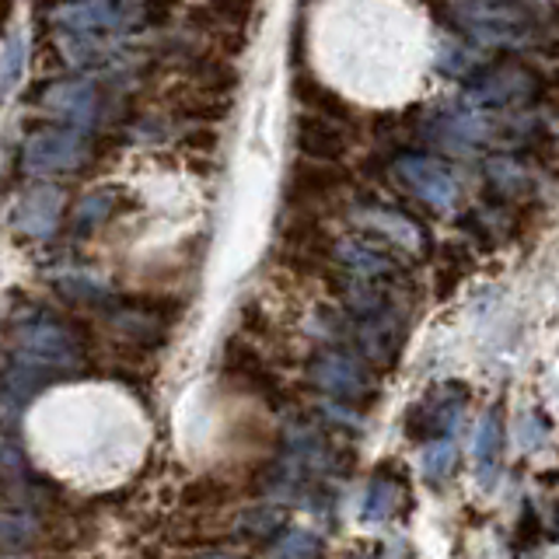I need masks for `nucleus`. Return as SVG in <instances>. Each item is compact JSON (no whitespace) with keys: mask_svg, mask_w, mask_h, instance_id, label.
<instances>
[{"mask_svg":"<svg viewBox=\"0 0 559 559\" xmlns=\"http://www.w3.org/2000/svg\"><path fill=\"white\" fill-rule=\"evenodd\" d=\"M175 0H67L49 11V25L67 35L130 43L136 32L162 28Z\"/></svg>","mask_w":559,"mask_h":559,"instance_id":"obj_1","label":"nucleus"},{"mask_svg":"<svg viewBox=\"0 0 559 559\" xmlns=\"http://www.w3.org/2000/svg\"><path fill=\"white\" fill-rule=\"evenodd\" d=\"M14 367L39 374L49 381L52 374L74 371L81 364V343L57 314L35 308L32 314H22L14 325Z\"/></svg>","mask_w":559,"mask_h":559,"instance_id":"obj_2","label":"nucleus"},{"mask_svg":"<svg viewBox=\"0 0 559 559\" xmlns=\"http://www.w3.org/2000/svg\"><path fill=\"white\" fill-rule=\"evenodd\" d=\"M87 162H92L87 133L70 127H43L28 133L22 144V168L32 179H52V175L81 171Z\"/></svg>","mask_w":559,"mask_h":559,"instance_id":"obj_3","label":"nucleus"},{"mask_svg":"<svg viewBox=\"0 0 559 559\" xmlns=\"http://www.w3.org/2000/svg\"><path fill=\"white\" fill-rule=\"evenodd\" d=\"M392 179L402 192H409L413 200H419L430 210H451L459 203V175H454L448 162L433 154H419V151L395 154Z\"/></svg>","mask_w":559,"mask_h":559,"instance_id":"obj_4","label":"nucleus"},{"mask_svg":"<svg viewBox=\"0 0 559 559\" xmlns=\"http://www.w3.org/2000/svg\"><path fill=\"white\" fill-rule=\"evenodd\" d=\"M538 95V78L532 74L528 67L521 63H497L486 67L483 74L468 84L465 92V105L472 109H521Z\"/></svg>","mask_w":559,"mask_h":559,"instance_id":"obj_5","label":"nucleus"},{"mask_svg":"<svg viewBox=\"0 0 559 559\" xmlns=\"http://www.w3.org/2000/svg\"><path fill=\"white\" fill-rule=\"evenodd\" d=\"M43 109L70 130L92 133L105 119V95H102L98 81H92V78H67V81H57L46 87Z\"/></svg>","mask_w":559,"mask_h":559,"instance_id":"obj_6","label":"nucleus"},{"mask_svg":"<svg viewBox=\"0 0 559 559\" xmlns=\"http://www.w3.org/2000/svg\"><path fill=\"white\" fill-rule=\"evenodd\" d=\"M454 22L476 43H511V35L528 28V14L514 0H459Z\"/></svg>","mask_w":559,"mask_h":559,"instance_id":"obj_7","label":"nucleus"},{"mask_svg":"<svg viewBox=\"0 0 559 559\" xmlns=\"http://www.w3.org/2000/svg\"><path fill=\"white\" fill-rule=\"evenodd\" d=\"M290 136H294V147L301 151V157H311V162L336 165L340 157L349 154V136L343 130V122H332L311 112H301L294 119Z\"/></svg>","mask_w":559,"mask_h":559,"instance_id":"obj_8","label":"nucleus"},{"mask_svg":"<svg viewBox=\"0 0 559 559\" xmlns=\"http://www.w3.org/2000/svg\"><path fill=\"white\" fill-rule=\"evenodd\" d=\"M354 224L364 227L367 235H374L378 241L392 245V249H406V252L424 249V231H419V224L409 221L406 214H399L395 206L364 203L354 210Z\"/></svg>","mask_w":559,"mask_h":559,"instance_id":"obj_9","label":"nucleus"},{"mask_svg":"<svg viewBox=\"0 0 559 559\" xmlns=\"http://www.w3.org/2000/svg\"><path fill=\"white\" fill-rule=\"evenodd\" d=\"M60 214H63V189L57 186H35L28 189L14 206V227L25 238L46 241L57 235L60 227Z\"/></svg>","mask_w":559,"mask_h":559,"instance_id":"obj_10","label":"nucleus"},{"mask_svg":"<svg viewBox=\"0 0 559 559\" xmlns=\"http://www.w3.org/2000/svg\"><path fill=\"white\" fill-rule=\"evenodd\" d=\"M311 378L343 402H364L371 395V378H367L364 367L346 354H322L311 364Z\"/></svg>","mask_w":559,"mask_h":559,"instance_id":"obj_11","label":"nucleus"},{"mask_svg":"<svg viewBox=\"0 0 559 559\" xmlns=\"http://www.w3.org/2000/svg\"><path fill=\"white\" fill-rule=\"evenodd\" d=\"M346 179H343L340 168H332L325 162H311V157H301V162L294 165L290 179H287V192H290L294 203H322Z\"/></svg>","mask_w":559,"mask_h":559,"instance_id":"obj_12","label":"nucleus"},{"mask_svg":"<svg viewBox=\"0 0 559 559\" xmlns=\"http://www.w3.org/2000/svg\"><path fill=\"white\" fill-rule=\"evenodd\" d=\"M360 346L364 354L378 360V364H392L399 354V343H402V325H399V314L392 308H381L374 314H364L360 322Z\"/></svg>","mask_w":559,"mask_h":559,"instance_id":"obj_13","label":"nucleus"},{"mask_svg":"<svg viewBox=\"0 0 559 559\" xmlns=\"http://www.w3.org/2000/svg\"><path fill=\"white\" fill-rule=\"evenodd\" d=\"M336 255H340V262H343L349 273L367 280V284H381L384 276H395L399 273L395 259L389 252L374 249L371 241H340L336 245Z\"/></svg>","mask_w":559,"mask_h":559,"instance_id":"obj_14","label":"nucleus"},{"mask_svg":"<svg viewBox=\"0 0 559 559\" xmlns=\"http://www.w3.org/2000/svg\"><path fill=\"white\" fill-rule=\"evenodd\" d=\"M182 74L189 78V84H197V87H203V92L221 95V98L231 95L238 87L235 63L214 60V57H206V52H192V57H186L182 60Z\"/></svg>","mask_w":559,"mask_h":559,"instance_id":"obj_15","label":"nucleus"},{"mask_svg":"<svg viewBox=\"0 0 559 559\" xmlns=\"http://www.w3.org/2000/svg\"><path fill=\"white\" fill-rule=\"evenodd\" d=\"M294 95L305 105V112H311V116H322L332 122H349V105L336 92H329L322 81H314L308 74L294 78Z\"/></svg>","mask_w":559,"mask_h":559,"instance_id":"obj_16","label":"nucleus"},{"mask_svg":"<svg viewBox=\"0 0 559 559\" xmlns=\"http://www.w3.org/2000/svg\"><path fill=\"white\" fill-rule=\"evenodd\" d=\"M500 451H503V419H500L497 409H489L483 416V424H479V433H476V465H479L483 486H493L497 483Z\"/></svg>","mask_w":559,"mask_h":559,"instance_id":"obj_17","label":"nucleus"},{"mask_svg":"<svg viewBox=\"0 0 559 559\" xmlns=\"http://www.w3.org/2000/svg\"><path fill=\"white\" fill-rule=\"evenodd\" d=\"M112 322L116 329H122L127 336L140 340V343H157L165 336V329H168V319L157 308L151 305H127V308H119L112 314Z\"/></svg>","mask_w":559,"mask_h":559,"instance_id":"obj_18","label":"nucleus"},{"mask_svg":"<svg viewBox=\"0 0 559 559\" xmlns=\"http://www.w3.org/2000/svg\"><path fill=\"white\" fill-rule=\"evenodd\" d=\"M116 210V189H95L78 203L74 210V231L78 235H92L95 227H102L105 221L112 217Z\"/></svg>","mask_w":559,"mask_h":559,"instance_id":"obj_19","label":"nucleus"},{"mask_svg":"<svg viewBox=\"0 0 559 559\" xmlns=\"http://www.w3.org/2000/svg\"><path fill=\"white\" fill-rule=\"evenodd\" d=\"M437 67H441L444 74H451V78L476 74V70H479V52L472 49L465 39H459V35H451V39H444V46L437 49Z\"/></svg>","mask_w":559,"mask_h":559,"instance_id":"obj_20","label":"nucleus"},{"mask_svg":"<svg viewBox=\"0 0 559 559\" xmlns=\"http://www.w3.org/2000/svg\"><path fill=\"white\" fill-rule=\"evenodd\" d=\"M489 171V186H493L503 200H511V197H521L524 189H528V171H524L518 162H511V157H493V162L486 165Z\"/></svg>","mask_w":559,"mask_h":559,"instance_id":"obj_21","label":"nucleus"},{"mask_svg":"<svg viewBox=\"0 0 559 559\" xmlns=\"http://www.w3.org/2000/svg\"><path fill=\"white\" fill-rule=\"evenodd\" d=\"M399 493H402L399 483L378 476V479H374V486H371V493H367V503H364V518H367V524H381V521H389V518L395 514Z\"/></svg>","mask_w":559,"mask_h":559,"instance_id":"obj_22","label":"nucleus"},{"mask_svg":"<svg viewBox=\"0 0 559 559\" xmlns=\"http://www.w3.org/2000/svg\"><path fill=\"white\" fill-rule=\"evenodd\" d=\"M25 57H28L25 35H11L8 46H4V52H0V98H4L17 81H22Z\"/></svg>","mask_w":559,"mask_h":559,"instance_id":"obj_23","label":"nucleus"},{"mask_svg":"<svg viewBox=\"0 0 559 559\" xmlns=\"http://www.w3.org/2000/svg\"><path fill=\"white\" fill-rule=\"evenodd\" d=\"M57 284H60L63 294L74 297V301H102V297H109V290H105L102 280L92 276V273H84V270L57 276Z\"/></svg>","mask_w":559,"mask_h":559,"instance_id":"obj_24","label":"nucleus"},{"mask_svg":"<svg viewBox=\"0 0 559 559\" xmlns=\"http://www.w3.org/2000/svg\"><path fill=\"white\" fill-rule=\"evenodd\" d=\"M280 559H319L322 556V542L311 532H287V538L276 546Z\"/></svg>","mask_w":559,"mask_h":559,"instance_id":"obj_25","label":"nucleus"},{"mask_svg":"<svg viewBox=\"0 0 559 559\" xmlns=\"http://www.w3.org/2000/svg\"><path fill=\"white\" fill-rule=\"evenodd\" d=\"M35 532H39V524H35V518H28V514L0 518V542H4V546H25V542L35 538Z\"/></svg>","mask_w":559,"mask_h":559,"instance_id":"obj_26","label":"nucleus"},{"mask_svg":"<svg viewBox=\"0 0 559 559\" xmlns=\"http://www.w3.org/2000/svg\"><path fill=\"white\" fill-rule=\"evenodd\" d=\"M451 465H454V444L451 441H437V444L427 448V454H424V476L430 483H441L451 472Z\"/></svg>","mask_w":559,"mask_h":559,"instance_id":"obj_27","label":"nucleus"},{"mask_svg":"<svg viewBox=\"0 0 559 559\" xmlns=\"http://www.w3.org/2000/svg\"><path fill=\"white\" fill-rule=\"evenodd\" d=\"M210 559H231V556H210Z\"/></svg>","mask_w":559,"mask_h":559,"instance_id":"obj_28","label":"nucleus"},{"mask_svg":"<svg viewBox=\"0 0 559 559\" xmlns=\"http://www.w3.org/2000/svg\"><path fill=\"white\" fill-rule=\"evenodd\" d=\"M4 559H11V556H4Z\"/></svg>","mask_w":559,"mask_h":559,"instance_id":"obj_29","label":"nucleus"}]
</instances>
